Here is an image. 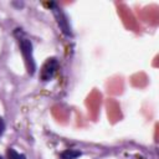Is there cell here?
Returning a JSON list of instances; mask_svg holds the SVG:
<instances>
[{"instance_id": "cell-1", "label": "cell", "mask_w": 159, "mask_h": 159, "mask_svg": "<svg viewBox=\"0 0 159 159\" xmlns=\"http://www.w3.org/2000/svg\"><path fill=\"white\" fill-rule=\"evenodd\" d=\"M19 43H20V48H21V52H22L25 62H26L27 71L30 75H32L36 68L35 61L32 57V45H31L30 40H27V39H19Z\"/></svg>"}, {"instance_id": "cell-7", "label": "cell", "mask_w": 159, "mask_h": 159, "mask_svg": "<svg viewBox=\"0 0 159 159\" xmlns=\"http://www.w3.org/2000/svg\"><path fill=\"white\" fill-rule=\"evenodd\" d=\"M0 159H4V158H2V157H1V155H0Z\"/></svg>"}, {"instance_id": "cell-6", "label": "cell", "mask_w": 159, "mask_h": 159, "mask_svg": "<svg viewBox=\"0 0 159 159\" xmlns=\"http://www.w3.org/2000/svg\"><path fill=\"white\" fill-rule=\"evenodd\" d=\"M4 130H5V122H4V119L0 117V135L4 133Z\"/></svg>"}, {"instance_id": "cell-4", "label": "cell", "mask_w": 159, "mask_h": 159, "mask_svg": "<svg viewBox=\"0 0 159 159\" xmlns=\"http://www.w3.org/2000/svg\"><path fill=\"white\" fill-rule=\"evenodd\" d=\"M80 155H81V152L73 150V149H68V150H65L61 154V159H76Z\"/></svg>"}, {"instance_id": "cell-5", "label": "cell", "mask_w": 159, "mask_h": 159, "mask_svg": "<svg viewBox=\"0 0 159 159\" xmlns=\"http://www.w3.org/2000/svg\"><path fill=\"white\" fill-rule=\"evenodd\" d=\"M7 159H26V157L24 154L17 153L15 149L9 148L7 149Z\"/></svg>"}, {"instance_id": "cell-3", "label": "cell", "mask_w": 159, "mask_h": 159, "mask_svg": "<svg viewBox=\"0 0 159 159\" xmlns=\"http://www.w3.org/2000/svg\"><path fill=\"white\" fill-rule=\"evenodd\" d=\"M53 6H55V9H53V12H55V15H56V17H57V22H58V25L61 26V29H62V31L63 32H66V34H71L68 30V25H67V21H66V17H65V15L62 14V11H61V9H58V7H56V5L55 4H52Z\"/></svg>"}, {"instance_id": "cell-2", "label": "cell", "mask_w": 159, "mask_h": 159, "mask_svg": "<svg viewBox=\"0 0 159 159\" xmlns=\"http://www.w3.org/2000/svg\"><path fill=\"white\" fill-rule=\"evenodd\" d=\"M57 67H58L57 60H56V58H48V60L43 63V66H42V68H41V72H40L41 80H42V81H50V80L53 77V75H55Z\"/></svg>"}]
</instances>
